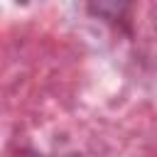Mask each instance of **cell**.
I'll return each mask as SVG.
<instances>
[]
</instances>
